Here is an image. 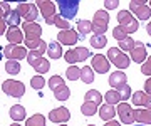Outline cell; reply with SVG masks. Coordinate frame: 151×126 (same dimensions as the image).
<instances>
[{
	"label": "cell",
	"mask_w": 151,
	"mask_h": 126,
	"mask_svg": "<svg viewBox=\"0 0 151 126\" xmlns=\"http://www.w3.org/2000/svg\"><path fill=\"white\" fill-rule=\"evenodd\" d=\"M108 59L113 62L114 66L119 69H126V67H129V57L124 54L121 49H118V47H111V49L108 50Z\"/></svg>",
	"instance_id": "6da1fadb"
},
{
	"label": "cell",
	"mask_w": 151,
	"mask_h": 126,
	"mask_svg": "<svg viewBox=\"0 0 151 126\" xmlns=\"http://www.w3.org/2000/svg\"><path fill=\"white\" fill-rule=\"evenodd\" d=\"M2 91H4L7 96H12V98H22L24 93H25V86H24L20 81L7 79V81L2 82Z\"/></svg>",
	"instance_id": "7a4b0ae2"
},
{
	"label": "cell",
	"mask_w": 151,
	"mask_h": 126,
	"mask_svg": "<svg viewBox=\"0 0 151 126\" xmlns=\"http://www.w3.org/2000/svg\"><path fill=\"white\" fill-rule=\"evenodd\" d=\"M57 7L60 10V17L64 19H74L76 14H77V9H79V0H59L57 2Z\"/></svg>",
	"instance_id": "3957f363"
},
{
	"label": "cell",
	"mask_w": 151,
	"mask_h": 126,
	"mask_svg": "<svg viewBox=\"0 0 151 126\" xmlns=\"http://www.w3.org/2000/svg\"><path fill=\"white\" fill-rule=\"evenodd\" d=\"M129 10L133 12V14H136L138 19H141V20L151 19V9L145 0H131L129 2Z\"/></svg>",
	"instance_id": "277c9868"
},
{
	"label": "cell",
	"mask_w": 151,
	"mask_h": 126,
	"mask_svg": "<svg viewBox=\"0 0 151 126\" xmlns=\"http://www.w3.org/2000/svg\"><path fill=\"white\" fill-rule=\"evenodd\" d=\"M4 55H5L9 60H20V59H27V47L24 45H7L4 49Z\"/></svg>",
	"instance_id": "5b68a950"
},
{
	"label": "cell",
	"mask_w": 151,
	"mask_h": 126,
	"mask_svg": "<svg viewBox=\"0 0 151 126\" xmlns=\"http://www.w3.org/2000/svg\"><path fill=\"white\" fill-rule=\"evenodd\" d=\"M89 55H91L89 49H86V47H74V49L67 50L64 57H65V60H67L69 64H76V62L86 60Z\"/></svg>",
	"instance_id": "8992f818"
},
{
	"label": "cell",
	"mask_w": 151,
	"mask_h": 126,
	"mask_svg": "<svg viewBox=\"0 0 151 126\" xmlns=\"http://www.w3.org/2000/svg\"><path fill=\"white\" fill-rule=\"evenodd\" d=\"M116 111H118L121 123H124V125H133L134 123V109L128 103H119Z\"/></svg>",
	"instance_id": "52a82bcc"
},
{
	"label": "cell",
	"mask_w": 151,
	"mask_h": 126,
	"mask_svg": "<svg viewBox=\"0 0 151 126\" xmlns=\"http://www.w3.org/2000/svg\"><path fill=\"white\" fill-rule=\"evenodd\" d=\"M70 118V113L67 108H55L49 113V120L52 123H57V125H65Z\"/></svg>",
	"instance_id": "ba28073f"
},
{
	"label": "cell",
	"mask_w": 151,
	"mask_h": 126,
	"mask_svg": "<svg viewBox=\"0 0 151 126\" xmlns=\"http://www.w3.org/2000/svg\"><path fill=\"white\" fill-rule=\"evenodd\" d=\"M22 32L25 34V40H37V39H40V35H42V29H40V25L35 24V22L24 24Z\"/></svg>",
	"instance_id": "9c48e42d"
},
{
	"label": "cell",
	"mask_w": 151,
	"mask_h": 126,
	"mask_svg": "<svg viewBox=\"0 0 151 126\" xmlns=\"http://www.w3.org/2000/svg\"><path fill=\"white\" fill-rule=\"evenodd\" d=\"M109 66H111V62H109V59L106 55L97 54L92 57V69L96 72H99V74H106L109 71Z\"/></svg>",
	"instance_id": "30bf717a"
},
{
	"label": "cell",
	"mask_w": 151,
	"mask_h": 126,
	"mask_svg": "<svg viewBox=\"0 0 151 126\" xmlns=\"http://www.w3.org/2000/svg\"><path fill=\"white\" fill-rule=\"evenodd\" d=\"M77 39H79V34L69 29V30H62V32L57 34V40H59V44L62 45H74L77 42Z\"/></svg>",
	"instance_id": "8fae6325"
},
{
	"label": "cell",
	"mask_w": 151,
	"mask_h": 126,
	"mask_svg": "<svg viewBox=\"0 0 151 126\" xmlns=\"http://www.w3.org/2000/svg\"><path fill=\"white\" fill-rule=\"evenodd\" d=\"M35 5L40 10L44 19H49V17L55 15V7H57V4H54L52 0H39Z\"/></svg>",
	"instance_id": "7c38bea8"
},
{
	"label": "cell",
	"mask_w": 151,
	"mask_h": 126,
	"mask_svg": "<svg viewBox=\"0 0 151 126\" xmlns=\"http://www.w3.org/2000/svg\"><path fill=\"white\" fill-rule=\"evenodd\" d=\"M131 59L134 60V62H138V64L146 62L148 55H146V47H145V44H143V42H136L134 49L131 50Z\"/></svg>",
	"instance_id": "4fadbf2b"
},
{
	"label": "cell",
	"mask_w": 151,
	"mask_h": 126,
	"mask_svg": "<svg viewBox=\"0 0 151 126\" xmlns=\"http://www.w3.org/2000/svg\"><path fill=\"white\" fill-rule=\"evenodd\" d=\"M133 104L143 106V108H151V94H148L146 91H136L133 94Z\"/></svg>",
	"instance_id": "5bb4252c"
},
{
	"label": "cell",
	"mask_w": 151,
	"mask_h": 126,
	"mask_svg": "<svg viewBox=\"0 0 151 126\" xmlns=\"http://www.w3.org/2000/svg\"><path fill=\"white\" fill-rule=\"evenodd\" d=\"M5 35H7L9 44H12V45H19L22 40H24V32H22L19 27H9Z\"/></svg>",
	"instance_id": "9a60e30c"
},
{
	"label": "cell",
	"mask_w": 151,
	"mask_h": 126,
	"mask_svg": "<svg viewBox=\"0 0 151 126\" xmlns=\"http://www.w3.org/2000/svg\"><path fill=\"white\" fill-rule=\"evenodd\" d=\"M108 24H109V15L106 10H97L94 14V19H92V25L96 27H103V29H108Z\"/></svg>",
	"instance_id": "2e32d148"
},
{
	"label": "cell",
	"mask_w": 151,
	"mask_h": 126,
	"mask_svg": "<svg viewBox=\"0 0 151 126\" xmlns=\"http://www.w3.org/2000/svg\"><path fill=\"white\" fill-rule=\"evenodd\" d=\"M134 121L141 125H151V109L150 108H143V109H134Z\"/></svg>",
	"instance_id": "e0dca14e"
},
{
	"label": "cell",
	"mask_w": 151,
	"mask_h": 126,
	"mask_svg": "<svg viewBox=\"0 0 151 126\" xmlns=\"http://www.w3.org/2000/svg\"><path fill=\"white\" fill-rule=\"evenodd\" d=\"M118 114V111L114 109V106L113 104H103L101 108H99V116H101V120H104V121H111V120H114V116Z\"/></svg>",
	"instance_id": "ac0fdd59"
},
{
	"label": "cell",
	"mask_w": 151,
	"mask_h": 126,
	"mask_svg": "<svg viewBox=\"0 0 151 126\" xmlns=\"http://www.w3.org/2000/svg\"><path fill=\"white\" fill-rule=\"evenodd\" d=\"M124 84H126V74H124V72L118 71V72H113V74L109 76V86H113L114 89L121 88Z\"/></svg>",
	"instance_id": "d6986e66"
},
{
	"label": "cell",
	"mask_w": 151,
	"mask_h": 126,
	"mask_svg": "<svg viewBox=\"0 0 151 126\" xmlns=\"http://www.w3.org/2000/svg\"><path fill=\"white\" fill-rule=\"evenodd\" d=\"M47 45L42 39H37V40H25V47L29 50H39V52H47Z\"/></svg>",
	"instance_id": "ffe728a7"
},
{
	"label": "cell",
	"mask_w": 151,
	"mask_h": 126,
	"mask_svg": "<svg viewBox=\"0 0 151 126\" xmlns=\"http://www.w3.org/2000/svg\"><path fill=\"white\" fill-rule=\"evenodd\" d=\"M47 55H49V59H52V60L62 57V47H60L59 42H50L47 45Z\"/></svg>",
	"instance_id": "44dd1931"
},
{
	"label": "cell",
	"mask_w": 151,
	"mask_h": 126,
	"mask_svg": "<svg viewBox=\"0 0 151 126\" xmlns=\"http://www.w3.org/2000/svg\"><path fill=\"white\" fill-rule=\"evenodd\" d=\"M25 108L24 106H20V104H14L10 108V118L15 123H19V121H22V120H25Z\"/></svg>",
	"instance_id": "7402d4cb"
},
{
	"label": "cell",
	"mask_w": 151,
	"mask_h": 126,
	"mask_svg": "<svg viewBox=\"0 0 151 126\" xmlns=\"http://www.w3.org/2000/svg\"><path fill=\"white\" fill-rule=\"evenodd\" d=\"M5 22L10 25V27H19V24L22 22V17L19 15V12L17 10H10V12H7L5 14Z\"/></svg>",
	"instance_id": "603a6c76"
},
{
	"label": "cell",
	"mask_w": 151,
	"mask_h": 126,
	"mask_svg": "<svg viewBox=\"0 0 151 126\" xmlns=\"http://www.w3.org/2000/svg\"><path fill=\"white\" fill-rule=\"evenodd\" d=\"M81 113L84 116H92L97 113V104L91 103V101H84V104L81 106Z\"/></svg>",
	"instance_id": "cb8c5ba5"
},
{
	"label": "cell",
	"mask_w": 151,
	"mask_h": 126,
	"mask_svg": "<svg viewBox=\"0 0 151 126\" xmlns=\"http://www.w3.org/2000/svg\"><path fill=\"white\" fill-rule=\"evenodd\" d=\"M133 20H136V19H133V15H131V12L129 10H119L118 14V22L119 25H128V24H131Z\"/></svg>",
	"instance_id": "d4e9b609"
},
{
	"label": "cell",
	"mask_w": 151,
	"mask_h": 126,
	"mask_svg": "<svg viewBox=\"0 0 151 126\" xmlns=\"http://www.w3.org/2000/svg\"><path fill=\"white\" fill-rule=\"evenodd\" d=\"M54 96H55V99H57V101H65V99H69L70 91H69V88L64 84V86H60L59 89H55Z\"/></svg>",
	"instance_id": "484cf974"
},
{
	"label": "cell",
	"mask_w": 151,
	"mask_h": 126,
	"mask_svg": "<svg viewBox=\"0 0 151 126\" xmlns=\"http://www.w3.org/2000/svg\"><path fill=\"white\" fill-rule=\"evenodd\" d=\"M81 79L82 82H86V84H91L94 81V72H92V67L86 66L81 69Z\"/></svg>",
	"instance_id": "4316f807"
},
{
	"label": "cell",
	"mask_w": 151,
	"mask_h": 126,
	"mask_svg": "<svg viewBox=\"0 0 151 126\" xmlns=\"http://www.w3.org/2000/svg\"><path fill=\"white\" fill-rule=\"evenodd\" d=\"M84 99H86V101H91V103L101 104V101H103V96H101V93H99V91H96V89H91V91H87V93H86Z\"/></svg>",
	"instance_id": "83f0119b"
},
{
	"label": "cell",
	"mask_w": 151,
	"mask_h": 126,
	"mask_svg": "<svg viewBox=\"0 0 151 126\" xmlns=\"http://www.w3.org/2000/svg\"><path fill=\"white\" fill-rule=\"evenodd\" d=\"M5 71L12 76H15L20 72V62L19 60H7L5 62Z\"/></svg>",
	"instance_id": "f1b7e54d"
},
{
	"label": "cell",
	"mask_w": 151,
	"mask_h": 126,
	"mask_svg": "<svg viewBox=\"0 0 151 126\" xmlns=\"http://www.w3.org/2000/svg\"><path fill=\"white\" fill-rule=\"evenodd\" d=\"M25 126H45V118L42 114H34L25 121Z\"/></svg>",
	"instance_id": "f546056e"
},
{
	"label": "cell",
	"mask_w": 151,
	"mask_h": 126,
	"mask_svg": "<svg viewBox=\"0 0 151 126\" xmlns=\"http://www.w3.org/2000/svg\"><path fill=\"white\" fill-rule=\"evenodd\" d=\"M91 45L96 47V49H103V47L108 45V39L104 37V35H92L91 37Z\"/></svg>",
	"instance_id": "4dcf8cb0"
},
{
	"label": "cell",
	"mask_w": 151,
	"mask_h": 126,
	"mask_svg": "<svg viewBox=\"0 0 151 126\" xmlns=\"http://www.w3.org/2000/svg\"><path fill=\"white\" fill-rule=\"evenodd\" d=\"M106 103L108 104H119V101H121V96H119V93L116 91V89H111V91H108L106 93Z\"/></svg>",
	"instance_id": "1f68e13d"
},
{
	"label": "cell",
	"mask_w": 151,
	"mask_h": 126,
	"mask_svg": "<svg viewBox=\"0 0 151 126\" xmlns=\"http://www.w3.org/2000/svg\"><path fill=\"white\" fill-rule=\"evenodd\" d=\"M77 29L82 35H86V34L92 32V22L91 20H77Z\"/></svg>",
	"instance_id": "d6a6232c"
},
{
	"label": "cell",
	"mask_w": 151,
	"mask_h": 126,
	"mask_svg": "<svg viewBox=\"0 0 151 126\" xmlns=\"http://www.w3.org/2000/svg\"><path fill=\"white\" fill-rule=\"evenodd\" d=\"M134 45H136V42L133 40V37H126V39H123V40H119V49L123 50H133L134 49Z\"/></svg>",
	"instance_id": "836d02e7"
},
{
	"label": "cell",
	"mask_w": 151,
	"mask_h": 126,
	"mask_svg": "<svg viewBox=\"0 0 151 126\" xmlns=\"http://www.w3.org/2000/svg\"><path fill=\"white\" fill-rule=\"evenodd\" d=\"M49 66H50V64H49L47 59H40L37 64H35V66H32V67L35 69V72H39V76H42L44 72L49 71Z\"/></svg>",
	"instance_id": "e575fe53"
},
{
	"label": "cell",
	"mask_w": 151,
	"mask_h": 126,
	"mask_svg": "<svg viewBox=\"0 0 151 126\" xmlns=\"http://www.w3.org/2000/svg\"><path fill=\"white\" fill-rule=\"evenodd\" d=\"M30 9H32V4H27V2H20V4H19V7H17L15 10L19 12V15H20L22 19H25V17H27V14L30 12Z\"/></svg>",
	"instance_id": "d590c367"
},
{
	"label": "cell",
	"mask_w": 151,
	"mask_h": 126,
	"mask_svg": "<svg viewBox=\"0 0 151 126\" xmlns=\"http://www.w3.org/2000/svg\"><path fill=\"white\" fill-rule=\"evenodd\" d=\"M60 86H64V79H62L60 76H52L50 79H49V88L52 89V91L59 89Z\"/></svg>",
	"instance_id": "8d00e7d4"
},
{
	"label": "cell",
	"mask_w": 151,
	"mask_h": 126,
	"mask_svg": "<svg viewBox=\"0 0 151 126\" xmlns=\"http://www.w3.org/2000/svg\"><path fill=\"white\" fill-rule=\"evenodd\" d=\"M65 76H67V79H70V81H76V79H79L81 77V69L76 66H70L67 71H65Z\"/></svg>",
	"instance_id": "74e56055"
},
{
	"label": "cell",
	"mask_w": 151,
	"mask_h": 126,
	"mask_svg": "<svg viewBox=\"0 0 151 126\" xmlns=\"http://www.w3.org/2000/svg\"><path fill=\"white\" fill-rule=\"evenodd\" d=\"M40 55H42V52H39V50H30V52H29V55H27V62L30 64V66H35L39 60L42 59Z\"/></svg>",
	"instance_id": "f35d334b"
},
{
	"label": "cell",
	"mask_w": 151,
	"mask_h": 126,
	"mask_svg": "<svg viewBox=\"0 0 151 126\" xmlns=\"http://www.w3.org/2000/svg\"><path fill=\"white\" fill-rule=\"evenodd\" d=\"M54 25H57L60 30H69V29H70L69 20L64 19V17H60V15H55V24H54Z\"/></svg>",
	"instance_id": "ab89813d"
},
{
	"label": "cell",
	"mask_w": 151,
	"mask_h": 126,
	"mask_svg": "<svg viewBox=\"0 0 151 126\" xmlns=\"http://www.w3.org/2000/svg\"><path fill=\"white\" fill-rule=\"evenodd\" d=\"M44 84H45V81H44L42 76H34L32 79H30V86H32L35 91H40V89L44 88Z\"/></svg>",
	"instance_id": "60d3db41"
},
{
	"label": "cell",
	"mask_w": 151,
	"mask_h": 126,
	"mask_svg": "<svg viewBox=\"0 0 151 126\" xmlns=\"http://www.w3.org/2000/svg\"><path fill=\"white\" fill-rule=\"evenodd\" d=\"M113 37L116 39V40H123V39L129 37V35L126 34V30H124L123 25H118V27H114V30H113Z\"/></svg>",
	"instance_id": "b9f144b4"
},
{
	"label": "cell",
	"mask_w": 151,
	"mask_h": 126,
	"mask_svg": "<svg viewBox=\"0 0 151 126\" xmlns=\"http://www.w3.org/2000/svg\"><path fill=\"white\" fill-rule=\"evenodd\" d=\"M37 5L35 4H32V9H30V12L27 14V17L24 19V24H32V22H35V19H37Z\"/></svg>",
	"instance_id": "7bdbcfd3"
},
{
	"label": "cell",
	"mask_w": 151,
	"mask_h": 126,
	"mask_svg": "<svg viewBox=\"0 0 151 126\" xmlns=\"http://www.w3.org/2000/svg\"><path fill=\"white\" fill-rule=\"evenodd\" d=\"M116 91H118L119 96H121V101H126V99H129V96H131V88L128 86V84H124V86L118 88Z\"/></svg>",
	"instance_id": "ee69618b"
},
{
	"label": "cell",
	"mask_w": 151,
	"mask_h": 126,
	"mask_svg": "<svg viewBox=\"0 0 151 126\" xmlns=\"http://www.w3.org/2000/svg\"><path fill=\"white\" fill-rule=\"evenodd\" d=\"M141 72H143L145 76H150L151 77V57H148L146 62L141 64Z\"/></svg>",
	"instance_id": "f6af8a7d"
},
{
	"label": "cell",
	"mask_w": 151,
	"mask_h": 126,
	"mask_svg": "<svg viewBox=\"0 0 151 126\" xmlns=\"http://www.w3.org/2000/svg\"><path fill=\"white\" fill-rule=\"evenodd\" d=\"M138 27H139V24H138V20H133L131 24H128V25H124V30H126V34L131 37V34L136 32L138 30Z\"/></svg>",
	"instance_id": "bcb514c9"
},
{
	"label": "cell",
	"mask_w": 151,
	"mask_h": 126,
	"mask_svg": "<svg viewBox=\"0 0 151 126\" xmlns=\"http://www.w3.org/2000/svg\"><path fill=\"white\" fill-rule=\"evenodd\" d=\"M108 10H114L116 7L119 5V0H104V4H103Z\"/></svg>",
	"instance_id": "7dc6e473"
},
{
	"label": "cell",
	"mask_w": 151,
	"mask_h": 126,
	"mask_svg": "<svg viewBox=\"0 0 151 126\" xmlns=\"http://www.w3.org/2000/svg\"><path fill=\"white\" fill-rule=\"evenodd\" d=\"M5 25H7L5 19H0V35H4V34H7V30H5Z\"/></svg>",
	"instance_id": "c3c4849f"
},
{
	"label": "cell",
	"mask_w": 151,
	"mask_h": 126,
	"mask_svg": "<svg viewBox=\"0 0 151 126\" xmlns=\"http://www.w3.org/2000/svg\"><path fill=\"white\" fill-rule=\"evenodd\" d=\"M145 89H146V93L148 94H151V77L146 81V84H145Z\"/></svg>",
	"instance_id": "681fc988"
},
{
	"label": "cell",
	"mask_w": 151,
	"mask_h": 126,
	"mask_svg": "<svg viewBox=\"0 0 151 126\" xmlns=\"http://www.w3.org/2000/svg\"><path fill=\"white\" fill-rule=\"evenodd\" d=\"M0 5H2V9H4L5 12H10V10H12V9H10V5H9L7 2H0Z\"/></svg>",
	"instance_id": "f907efd6"
},
{
	"label": "cell",
	"mask_w": 151,
	"mask_h": 126,
	"mask_svg": "<svg viewBox=\"0 0 151 126\" xmlns=\"http://www.w3.org/2000/svg\"><path fill=\"white\" fill-rule=\"evenodd\" d=\"M45 24H49V25L55 24V15H52V17H49V19H45Z\"/></svg>",
	"instance_id": "816d5d0a"
},
{
	"label": "cell",
	"mask_w": 151,
	"mask_h": 126,
	"mask_svg": "<svg viewBox=\"0 0 151 126\" xmlns=\"http://www.w3.org/2000/svg\"><path fill=\"white\" fill-rule=\"evenodd\" d=\"M104 126H119V123L118 121H114V120H111V121H106V125Z\"/></svg>",
	"instance_id": "f5cc1de1"
},
{
	"label": "cell",
	"mask_w": 151,
	"mask_h": 126,
	"mask_svg": "<svg viewBox=\"0 0 151 126\" xmlns=\"http://www.w3.org/2000/svg\"><path fill=\"white\" fill-rule=\"evenodd\" d=\"M5 14H7V12L2 9V5H0V19H4V17H5Z\"/></svg>",
	"instance_id": "db71d44e"
},
{
	"label": "cell",
	"mask_w": 151,
	"mask_h": 126,
	"mask_svg": "<svg viewBox=\"0 0 151 126\" xmlns=\"http://www.w3.org/2000/svg\"><path fill=\"white\" fill-rule=\"evenodd\" d=\"M146 32H148V34H150V35H151V25H150V24L146 25Z\"/></svg>",
	"instance_id": "11a10c76"
},
{
	"label": "cell",
	"mask_w": 151,
	"mask_h": 126,
	"mask_svg": "<svg viewBox=\"0 0 151 126\" xmlns=\"http://www.w3.org/2000/svg\"><path fill=\"white\" fill-rule=\"evenodd\" d=\"M10 126H22V125H19V123H12Z\"/></svg>",
	"instance_id": "9f6ffc18"
},
{
	"label": "cell",
	"mask_w": 151,
	"mask_h": 126,
	"mask_svg": "<svg viewBox=\"0 0 151 126\" xmlns=\"http://www.w3.org/2000/svg\"><path fill=\"white\" fill-rule=\"evenodd\" d=\"M148 5H150V9H151V2H150V4H148Z\"/></svg>",
	"instance_id": "6f0895ef"
},
{
	"label": "cell",
	"mask_w": 151,
	"mask_h": 126,
	"mask_svg": "<svg viewBox=\"0 0 151 126\" xmlns=\"http://www.w3.org/2000/svg\"><path fill=\"white\" fill-rule=\"evenodd\" d=\"M60 126H67V125H60Z\"/></svg>",
	"instance_id": "680465c9"
},
{
	"label": "cell",
	"mask_w": 151,
	"mask_h": 126,
	"mask_svg": "<svg viewBox=\"0 0 151 126\" xmlns=\"http://www.w3.org/2000/svg\"><path fill=\"white\" fill-rule=\"evenodd\" d=\"M87 126H94V125H87Z\"/></svg>",
	"instance_id": "91938a15"
},
{
	"label": "cell",
	"mask_w": 151,
	"mask_h": 126,
	"mask_svg": "<svg viewBox=\"0 0 151 126\" xmlns=\"http://www.w3.org/2000/svg\"><path fill=\"white\" fill-rule=\"evenodd\" d=\"M141 126H146V125H141Z\"/></svg>",
	"instance_id": "94428289"
},
{
	"label": "cell",
	"mask_w": 151,
	"mask_h": 126,
	"mask_svg": "<svg viewBox=\"0 0 151 126\" xmlns=\"http://www.w3.org/2000/svg\"><path fill=\"white\" fill-rule=\"evenodd\" d=\"M150 25H151V22H150Z\"/></svg>",
	"instance_id": "6125c7cd"
}]
</instances>
